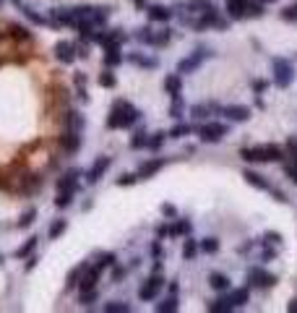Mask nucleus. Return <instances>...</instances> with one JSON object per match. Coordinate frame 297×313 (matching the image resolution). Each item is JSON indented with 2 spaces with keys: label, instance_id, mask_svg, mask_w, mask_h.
Returning <instances> with one entry per match:
<instances>
[{
  "label": "nucleus",
  "instance_id": "obj_19",
  "mask_svg": "<svg viewBox=\"0 0 297 313\" xmlns=\"http://www.w3.org/2000/svg\"><path fill=\"white\" fill-rule=\"evenodd\" d=\"M177 308H180L177 293H172L170 298H165L162 303H156V305H154V310H156V313H172V310H177Z\"/></svg>",
  "mask_w": 297,
  "mask_h": 313
},
{
  "label": "nucleus",
  "instance_id": "obj_39",
  "mask_svg": "<svg viewBox=\"0 0 297 313\" xmlns=\"http://www.w3.org/2000/svg\"><path fill=\"white\" fill-rule=\"evenodd\" d=\"M34 217H37V209H26L24 214H21V219H18V227H21V230L29 227L32 222H34Z\"/></svg>",
  "mask_w": 297,
  "mask_h": 313
},
{
  "label": "nucleus",
  "instance_id": "obj_36",
  "mask_svg": "<svg viewBox=\"0 0 297 313\" xmlns=\"http://www.w3.org/2000/svg\"><path fill=\"white\" fill-rule=\"evenodd\" d=\"M115 84H118V79H115V73H112V71L99 73V86H104V89H115Z\"/></svg>",
  "mask_w": 297,
  "mask_h": 313
},
{
  "label": "nucleus",
  "instance_id": "obj_14",
  "mask_svg": "<svg viewBox=\"0 0 297 313\" xmlns=\"http://www.w3.org/2000/svg\"><path fill=\"white\" fill-rule=\"evenodd\" d=\"M242 177L250 183V186H256V188H261V191H271V183L266 180L263 175H258V172H253V170H245L242 172Z\"/></svg>",
  "mask_w": 297,
  "mask_h": 313
},
{
  "label": "nucleus",
  "instance_id": "obj_47",
  "mask_svg": "<svg viewBox=\"0 0 297 313\" xmlns=\"http://www.w3.org/2000/svg\"><path fill=\"white\" fill-rule=\"evenodd\" d=\"M279 16H282L284 21H297V3H294V6H289V8H284Z\"/></svg>",
  "mask_w": 297,
  "mask_h": 313
},
{
  "label": "nucleus",
  "instance_id": "obj_56",
  "mask_svg": "<svg viewBox=\"0 0 297 313\" xmlns=\"http://www.w3.org/2000/svg\"><path fill=\"white\" fill-rule=\"evenodd\" d=\"M282 238L277 235V232H266V243H279Z\"/></svg>",
  "mask_w": 297,
  "mask_h": 313
},
{
  "label": "nucleus",
  "instance_id": "obj_59",
  "mask_svg": "<svg viewBox=\"0 0 297 313\" xmlns=\"http://www.w3.org/2000/svg\"><path fill=\"white\" fill-rule=\"evenodd\" d=\"M11 3H16V6H21V0H11Z\"/></svg>",
  "mask_w": 297,
  "mask_h": 313
},
{
  "label": "nucleus",
  "instance_id": "obj_3",
  "mask_svg": "<svg viewBox=\"0 0 297 313\" xmlns=\"http://www.w3.org/2000/svg\"><path fill=\"white\" fill-rule=\"evenodd\" d=\"M292 79H294L292 63L284 60V58H277V60H274V84L282 86V89H287V86L292 84Z\"/></svg>",
  "mask_w": 297,
  "mask_h": 313
},
{
  "label": "nucleus",
  "instance_id": "obj_22",
  "mask_svg": "<svg viewBox=\"0 0 297 313\" xmlns=\"http://www.w3.org/2000/svg\"><path fill=\"white\" fill-rule=\"evenodd\" d=\"M8 37L18 39V42H26V39H32V32L26 27H21V24H8Z\"/></svg>",
  "mask_w": 297,
  "mask_h": 313
},
{
  "label": "nucleus",
  "instance_id": "obj_29",
  "mask_svg": "<svg viewBox=\"0 0 297 313\" xmlns=\"http://www.w3.org/2000/svg\"><path fill=\"white\" fill-rule=\"evenodd\" d=\"M97 287H91V290H81V295H78V303L81 305H94L97 303Z\"/></svg>",
  "mask_w": 297,
  "mask_h": 313
},
{
  "label": "nucleus",
  "instance_id": "obj_41",
  "mask_svg": "<svg viewBox=\"0 0 297 313\" xmlns=\"http://www.w3.org/2000/svg\"><path fill=\"white\" fill-rule=\"evenodd\" d=\"M188 133H191V125H185V123H177L170 133H167V136H172V139H180V136H188Z\"/></svg>",
  "mask_w": 297,
  "mask_h": 313
},
{
  "label": "nucleus",
  "instance_id": "obj_42",
  "mask_svg": "<svg viewBox=\"0 0 297 313\" xmlns=\"http://www.w3.org/2000/svg\"><path fill=\"white\" fill-rule=\"evenodd\" d=\"M21 11H24V16H26V18H32L37 27H44V24H47V21H44V18L37 13V11H32V8H26V6H21Z\"/></svg>",
  "mask_w": 297,
  "mask_h": 313
},
{
  "label": "nucleus",
  "instance_id": "obj_37",
  "mask_svg": "<svg viewBox=\"0 0 297 313\" xmlns=\"http://www.w3.org/2000/svg\"><path fill=\"white\" fill-rule=\"evenodd\" d=\"M130 63L144 65V68H156V60H149V58H144V55H139V53H133V55H130Z\"/></svg>",
  "mask_w": 297,
  "mask_h": 313
},
{
  "label": "nucleus",
  "instance_id": "obj_10",
  "mask_svg": "<svg viewBox=\"0 0 297 313\" xmlns=\"http://www.w3.org/2000/svg\"><path fill=\"white\" fill-rule=\"evenodd\" d=\"M120 63H123V50H120V44H115V42L104 44V65H107V68H118Z\"/></svg>",
  "mask_w": 297,
  "mask_h": 313
},
{
  "label": "nucleus",
  "instance_id": "obj_58",
  "mask_svg": "<svg viewBox=\"0 0 297 313\" xmlns=\"http://www.w3.org/2000/svg\"><path fill=\"white\" fill-rule=\"evenodd\" d=\"M287 308H289V310L294 313V310H297V300H289V305H287Z\"/></svg>",
  "mask_w": 297,
  "mask_h": 313
},
{
  "label": "nucleus",
  "instance_id": "obj_51",
  "mask_svg": "<svg viewBox=\"0 0 297 313\" xmlns=\"http://www.w3.org/2000/svg\"><path fill=\"white\" fill-rule=\"evenodd\" d=\"M284 170H287V175H289V177H292V180H294V183H297V165H287V167H284Z\"/></svg>",
  "mask_w": 297,
  "mask_h": 313
},
{
  "label": "nucleus",
  "instance_id": "obj_34",
  "mask_svg": "<svg viewBox=\"0 0 297 313\" xmlns=\"http://www.w3.org/2000/svg\"><path fill=\"white\" fill-rule=\"evenodd\" d=\"M209 310H219V313H227V310H232V303H230V298H219V300L209 303Z\"/></svg>",
  "mask_w": 297,
  "mask_h": 313
},
{
  "label": "nucleus",
  "instance_id": "obj_25",
  "mask_svg": "<svg viewBox=\"0 0 297 313\" xmlns=\"http://www.w3.org/2000/svg\"><path fill=\"white\" fill-rule=\"evenodd\" d=\"M73 196H76V191H58L55 206H58V209H65V206H71V204H73Z\"/></svg>",
  "mask_w": 297,
  "mask_h": 313
},
{
  "label": "nucleus",
  "instance_id": "obj_43",
  "mask_svg": "<svg viewBox=\"0 0 297 313\" xmlns=\"http://www.w3.org/2000/svg\"><path fill=\"white\" fill-rule=\"evenodd\" d=\"M188 232H191V222H177L170 230V235H188Z\"/></svg>",
  "mask_w": 297,
  "mask_h": 313
},
{
  "label": "nucleus",
  "instance_id": "obj_38",
  "mask_svg": "<svg viewBox=\"0 0 297 313\" xmlns=\"http://www.w3.org/2000/svg\"><path fill=\"white\" fill-rule=\"evenodd\" d=\"M165 136H167V133H154V136H149V141H146V146L149 149H162V144H165Z\"/></svg>",
  "mask_w": 297,
  "mask_h": 313
},
{
  "label": "nucleus",
  "instance_id": "obj_28",
  "mask_svg": "<svg viewBox=\"0 0 297 313\" xmlns=\"http://www.w3.org/2000/svg\"><path fill=\"white\" fill-rule=\"evenodd\" d=\"M248 298H250V293H248V287H242V290H237V293H232V298H230V303H232V308H242V305L248 303Z\"/></svg>",
  "mask_w": 297,
  "mask_h": 313
},
{
  "label": "nucleus",
  "instance_id": "obj_24",
  "mask_svg": "<svg viewBox=\"0 0 297 313\" xmlns=\"http://www.w3.org/2000/svg\"><path fill=\"white\" fill-rule=\"evenodd\" d=\"M209 284L217 290V293H227V290H230V279H227L224 274H219V272H214L209 277Z\"/></svg>",
  "mask_w": 297,
  "mask_h": 313
},
{
  "label": "nucleus",
  "instance_id": "obj_26",
  "mask_svg": "<svg viewBox=\"0 0 297 313\" xmlns=\"http://www.w3.org/2000/svg\"><path fill=\"white\" fill-rule=\"evenodd\" d=\"M196 253H198V240L188 238L185 243H182V258L191 261V258H196Z\"/></svg>",
  "mask_w": 297,
  "mask_h": 313
},
{
  "label": "nucleus",
  "instance_id": "obj_7",
  "mask_svg": "<svg viewBox=\"0 0 297 313\" xmlns=\"http://www.w3.org/2000/svg\"><path fill=\"white\" fill-rule=\"evenodd\" d=\"M55 58L63 63V65H71L78 55H76V44L73 42H68V39H60L55 44Z\"/></svg>",
  "mask_w": 297,
  "mask_h": 313
},
{
  "label": "nucleus",
  "instance_id": "obj_15",
  "mask_svg": "<svg viewBox=\"0 0 297 313\" xmlns=\"http://www.w3.org/2000/svg\"><path fill=\"white\" fill-rule=\"evenodd\" d=\"M146 8H149V18H151V21H162V24H165V21L172 18V11H170L167 6H159V3H156V6H146Z\"/></svg>",
  "mask_w": 297,
  "mask_h": 313
},
{
  "label": "nucleus",
  "instance_id": "obj_6",
  "mask_svg": "<svg viewBox=\"0 0 297 313\" xmlns=\"http://www.w3.org/2000/svg\"><path fill=\"white\" fill-rule=\"evenodd\" d=\"M162 284H165V279L159 277V272H154V274L146 279V284L139 290V298H141V300H154V298H156V293L162 290Z\"/></svg>",
  "mask_w": 297,
  "mask_h": 313
},
{
  "label": "nucleus",
  "instance_id": "obj_27",
  "mask_svg": "<svg viewBox=\"0 0 297 313\" xmlns=\"http://www.w3.org/2000/svg\"><path fill=\"white\" fill-rule=\"evenodd\" d=\"M198 251H203V253H217V251H219V240H217V238H203V240L198 243Z\"/></svg>",
  "mask_w": 297,
  "mask_h": 313
},
{
  "label": "nucleus",
  "instance_id": "obj_17",
  "mask_svg": "<svg viewBox=\"0 0 297 313\" xmlns=\"http://www.w3.org/2000/svg\"><path fill=\"white\" fill-rule=\"evenodd\" d=\"M165 92H167L170 97H177V94L182 92V81H180V73H170V76L165 79Z\"/></svg>",
  "mask_w": 297,
  "mask_h": 313
},
{
  "label": "nucleus",
  "instance_id": "obj_46",
  "mask_svg": "<svg viewBox=\"0 0 297 313\" xmlns=\"http://www.w3.org/2000/svg\"><path fill=\"white\" fill-rule=\"evenodd\" d=\"M136 180H139V172H125V175L118 177V186H130V183H136Z\"/></svg>",
  "mask_w": 297,
  "mask_h": 313
},
{
  "label": "nucleus",
  "instance_id": "obj_4",
  "mask_svg": "<svg viewBox=\"0 0 297 313\" xmlns=\"http://www.w3.org/2000/svg\"><path fill=\"white\" fill-rule=\"evenodd\" d=\"M227 133H230V128H227L224 123H203L198 128V139L206 141V144H217V141H222L227 136Z\"/></svg>",
  "mask_w": 297,
  "mask_h": 313
},
{
  "label": "nucleus",
  "instance_id": "obj_33",
  "mask_svg": "<svg viewBox=\"0 0 297 313\" xmlns=\"http://www.w3.org/2000/svg\"><path fill=\"white\" fill-rule=\"evenodd\" d=\"M68 128H73V131H84V115L81 113H68Z\"/></svg>",
  "mask_w": 297,
  "mask_h": 313
},
{
  "label": "nucleus",
  "instance_id": "obj_62",
  "mask_svg": "<svg viewBox=\"0 0 297 313\" xmlns=\"http://www.w3.org/2000/svg\"><path fill=\"white\" fill-rule=\"evenodd\" d=\"M0 6H3V0H0Z\"/></svg>",
  "mask_w": 297,
  "mask_h": 313
},
{
  "label": "nucleus",
  "instance_id": "obj_64",
  "mask_svg": "<svg viewBox=\"0 0 297 313\" xmlns=\"http://www.w3.org/2000/svg\"><path fill=\"white\" fill-rule=\"evenodd\" d=\"M294 146H297V144H294Z\"/></svg>",
  "mask_w": 297,
  "mask_h": 313
},
{
  "label": "nucleus",
  "instance_id": "obj_44",
  "mask_svg": "<svg viewBox=\"0 0 297 313\" xmlns=\"http://www.w3.org/2000/svg\"><path fill=\"white\" fill-rule=\"evenodd\" d=\"M245 16H263V3H248Z\"/></svg>",
  "mask_w": 297,
  "mask_h": 313
},
{
  "label": "nucleus",
  "instance_id": "obj_53",
  "mask_svg": "<svg viewBox=\"0 0 297 313\" xmlns=\"http://www.w3.org/2000/svg\"><path fill=\"white\" fill-rule=\"evenodd\" d=\"M263 89H266V81H263V79H261V81L256 79V81H253V92H258V94H261Z\"/></svg>",
  "mask_w": 297,
  "mask_h": 313
},
{
  "label": "nucleus",
  "instance_id": "obj_63",
  "mask_svg": "<svg viewBox=\"0 0 297 313\" xmlns=\"http://www.w3.org/2000/svg\"><path fill=\"white\" fill-rule=\"evenodd\" d=\"M0 63H3V60H0Z\"/></svg>",
  "mask_w": 297,
  "mask_h": 313
},
{
  "label": "nucleus",
  "instance_id": "obj_20",
  "mask_svg": "<svg viewBox=\"0 0 297 313\" xmlns=\"http://www.w3.org/2000/svg\"><path fill=\"white\" fill-rule=\"evenodd\" d=\"M99 269L94 266V269H89L84 277H81V282H78V290H91V287H97V282H99Z\"/></svg>",
  "mask_w": 297,
  "mask_h": 313
},
{
  "label": "nucleus",
  "instance_id": "obj_9",
  "mask_svg": "<svg viewBox=\"0 0 297 313\" xmlns=\"http://www.w3.org/2000/svg\"><path fill=\"white\" fill-rule=\"evenodd\" d=\"M110 165H112L110 156H99V160L89 167V172H86V183H99V180H102V175L110 170Z\"/></svg>",
  "mask_w": 297,
  "mask_h": 313
},
{
  "label": "nucleus",
  "instance_id": "obj_23",
  "mask_svg": "<svg viewBox=\"0 0 297 313\" xmlns=\"http://www.w3.org/2000/svg\"><path fill=\"white\" fill-rule=\"evenodd\" d=\"M76 177L78 172H65L63 177H58V191H76Z\"/></svg>",
  "mask_w": 297,
  "mask_h": 313
},
{
  "label": "nucleus",
  "instance_id": "obj_5",
  "mask_svg": "<svg viewBox=\"0 0 297 313\" xmlns=\"http://www.w3.org/2000/svg\"><path fill=\"white\" fill-rule=\"evenodd\" d=\"M209 55H211L209 50H201V53L196 50L191 58H185V60H180V63H177V73H193L196 68H201V63L206 60Z\"/></svg>",
  "mask_w": 297,
  "mask_h": 313
},
{
  "label": "nucleus",
  "instance_id": "obj_30",
  "mask_svg": "<svg viewBox=\"0 0 297 313\" xmlns=\"http://www.w3.org/2000/svg\"><path fill=\"white\" fill-rule=\"evenodd\" d=\"M37 243H39V240H37V238L32 235V238H29V240H26V243H24V245H21V248L16 251V256H18V258H26L29 253H34V248H37Z\"/></svg>",
  "mask_w": 297,
  "mask_h": 313
},
{
  "label": "nucleus",
  "instance_id": "obj_60",
  "mask_svg": "<svg viewBox=\"0 0 297 313\" xmlns=\"http://www.w3.org/2000/svg\"><path fill=\"white\" fill-rule=\"evenodd\" d=\"M0 188H6V183H3V180H0Z\"/></svg>",
  "mask_w": 297,
  "mask_h": 313
},
{
  "label": "nucleus",
  "instance_id": "obj_2",
  "mask_svg": "<svg viewBox=\"0 0 297 313\" xmlns=\"http://www.w3.org/2000/svg\"><path fill=\"white\" fill-rule=\"evenodd\" d=\"M240 156L245 162H277L284 156V151L277 144H263V146H253V149H242Z\"/></svg>",
  "mask_w": 297,
  "mask_h": 313
},
{
  "label": "nucleus",
  "instance_id": "obj_32",
  "mask_svg": "<svg viewBox=\"0 0 297 313\" xmlns=\"http://www.w3.org/2000/svg\"><path fill=\"white\" fill-rule=\"evenodd\" d=\"M182 110H185V105H182L180 94H177V97H172V105H170V115H172L175 120H180V118H182Z\"/></svg>",
  "mask_w": 297,
  "mask_h": 313
},
{
  "label": "nucleus",
  "instance_id": "obj_35",
  "mask_svg": "<svg viewBox=\"0 0 297 313\" xmlns=\"http://www.w3.org/2000/svg\"><path fill=\"white\" fill-rule=\"evenodd\" d=\"M146 141H149V136H146L144 131L133 133V136H130V149H144V146H146Z\"/></svg>",
  "mask_w": 297,
  "mask_h": 313
},
{
  "label": "nucleus",
  "instance_id": "obj_45",
  "mask_svg": "<svg viewBox=\"0 0 297 313\" xmlns=\"http://www.w3.org/2000/svg\"><path fill=\"white\" fill-rule=\"evenodd\" d=\"M115 261H118V258H115V253H104V256L99 258V264H97V269L102 272V269H107V266H112Z\"/></svg>",
  "mask_w": 297,
  "mask_h": 313
},
{
  "label": "nucleus",
  "instance_id": "obj_12",
  "mask_svg": "<svg viewBox=\"0 0 297 313\" xmlns=\"http://www.w3.org/2000/svg\"><path fill=\"white\" fill-rule=\"evenodd\" d=\"M60 144H63V149L68 151V154H73V151H78L81 149V131H65L63 133V139H60Z\"/></svg>",
  "mask_w": 297,
  "mask_h": 313
},
{
  "label": "nucleus",
  "instance_id": "obj_31",
  "mask_svg": "<svg viewBox=\"0 0 297 313\" xmlns=\"http://www.w3.org/2000/svg\"><path fill=\"white\" fill-rule=\"evenodd\" d=\"M65 227H68V222H65V219L60 217V219H55L52 225H50V230H47V232H50V238L55 240V238H60V235L65 232Z\"/></svg>",
  "mask_w": 297,
  "mask_h": 313
},
{
  "label": "nucleus",
  "instance_id": "obj_13",
  "mask_svg": "<svg viewBox=\"0 0 297 313\" xmlns=\"http://www.w3.org/2000/svg\"><path fill=\"white\" fill-rule=\"evenodd\" d=\"M162 167H165V160H149V162H144V165L139 167V180H146V177L156 175Z\"/></svg>",
  "mask_w": 297,
  "mask_h": 313
},
{
  "label": "nucleus",
  "instance_id": "obj_50",
  "mask_svg": "<svg viewBox=\"0 0 297 313\" xmlns=\"http://www.w3.org/2000/svg\"><path fill=\"white\" fill-rule=\"evenodd\" d=\"M81 269H84V266H81ZM81 269H76V272H71V274H68V284H71V287L78 282V277H81Z\"/></svg>",
  "mask_w": 297,
  "mask_h": 313
},
{
  "label": "nucleus",
  "instance_id": "obj_49",
  "mask_svg": "<svg viewBox=\"0 0 297 313\" xmlns=\"http://www.w3.org/2000/svg\"><path fill=\"white\" fill-rule=\"evenodd\" d=\"M191 115H193L196 120H203V118H206V105H196V107H191Z\"/></svg>",
  "mask_w": 297,
  "mask_h": 313
},
{
  "label": "nucleus",
  "instance_id": "obj_52",
  "mask_svg": "<svg viewBox=\"0 0 297 313\" xmlns=\"http://www.w3.org/2000/svg\"><path fill=\"white\" fill-rule=\"evenodd\" d=\"M162 212H165L167 217H177V209H175L172 204H165V206H162Z\"/></svg>",
  "mask_w": 297,
  "mask_h": 313
},
{
  "label": "nucleus",
  "instance_id": "obj_21",
  "mask_svg": "<svg viewBox=\"0 0 297 313\" xmlns=\"http://www.w3.org/2000/svg\"><path fill=\"white\" fill-rule=\"evenodd\" d=\"M172 39V29H162V32H151L149 37V44L151 47H165V44Z\"/></svg>",
  "mask_w": 297,
  "mask_h": 313
},
{
  "label": "nucleus",
  "instance_id": "obj_18",
  "mask_svg": "<svg viewBox=\"0 0 297 313\" xmlns=\"http://www.w3.org/2000/svg\"><path fill=\"white\" fill-rule=\"evenodd\" d=\"M185 11H191V13H209V11H214V3H211V0H188Z\"/></svg>",
  "mask_w": 297,
  "mask_h": 313
},
{
  "label": "nucleus",
  "instance_id": "obj_11",
  "mask_svg": "<svg viewBox=\"0 0 297 313\" xmlns=\"http://www.w3.org/2000/svg\"><path fill=\"white\" fill-rule=\"evenodd\" d=\"M219 113L227 115L230 120H237V123H245L250 118V110L242 107V105H227V107H219Z\"/></svg>",
  "mask_w": 297,
  "mask_h": 313
},
{
  "label": "nucleus",
  "instance_id": "obj_40",
  "mask_svg": "<svg viewBox=\"0 0 297 313\" xmlns=\"http://www.w3.org/2000/svg\"><path fill=\"white\" fill-rule=\"evenodd\" d=\"M104 310H110V313H125V310H130V305L128 303H123V300H112V303H107L104 305Z\"/></svg>",
  "mask_w": 297,
  "mask_h": 313
},
{
  "label": "nucleus",
  "instance_id": "obj_8",
  "mask_svg": "<svg viewBox=\"0 0 297 313\" xmlns=\"http://www.w3.org/2000/svg\"><path fill=\"white\" fill-rule=\"evenodd\" d=\"M248 282L253 287H274V284H277V277L268 274L266 269H261V266H256V269L248 272Z\"/></svg>",
  "mask_w": 297,
  "mask_h": 313
},
{
  "label": "nucleus",
  "instance_id": "obj_61",
  "mask_svg": "<svg viewBox=\"0 0 297 313\" xmlns=\"http://www.w3.org/2000/svg\"><path fill=\"white\" fill-rule=\"evenodd\" d=\"M263 3H274V0H263Z\"/></svg>",
  "mask_w": 297,
  "mask_h": 313
},
{
  "label": "nucleus",
  "instance_id": "obj_54",
  "mask_svg": "<svg viewBox=\"0 0 297 313\" xmlns=\"http://www.w3.org/2000/svg\"><path fill=\"white\" fill-rule=\"evenodd\" d=\"M34 266H37V258H34V256H26V266H24V269H26V272H32Z\"/></svg>",
  "mask_w": 297,
  "mask_h": 313
},
{
  "label": "nucleus",
  "instance_id": "obj_1",
  "mask_svg": "<svg viewBox=\"0 0 297 313\" xmlns=\"http://www.w3.org/2000/svg\"><path fill=\"white\" fill-rule=\"evenodd\" d=\"M141 120V110H136L130 102L118 99L110 110V118H107V128H130L133 123Z\"/></svg>",
  "mask_w": 297,
  "mask_h": 313
},
{
  "label": "nucleus",
  "instance_id": "obj_16",
  "mask_svg": "<svg viewBox=\"0 0 297 313\" xmlns=\"http://www.w3.org/2000/svg\"><path fill=\"white\" fill-rule=\"evenodd\" d=\"M245 6H248V0H230V3H227V16L232 21L245 18Z\"/></svg>",
  "mask_w": 297,
  "mask_h": 313
},
{
  "label": "nucleus",
  "instance_id": "obj_48",
  "mask_svg": "<svg viewBox=\"0 0 297 313\" xmlns=\"http://www.w3.org/2000/svg\"><path fill=\"white\" fill-rule=\"evenodd\" d=\"M149 37H151V29H149V27H141V29H136V39H139V42L149 44Z\"/></svg>",
  "mask_w": 297,
  "mask_h": 313
},
{
  "label": "nucleus",
  "instance_id": "obj_55",
  "mask_svg": "<svg viewBox=\"0 0 297 313\" xmlns=\"http://www.w3.org/2000/svg\"><path fill=\"white\" fill-rule=\"evenodd\" d=\"M151 256H154V258L162 256V245H159V243H154V245H151Z\"/></svg>",
  "mask_w": 297,
  "mask_h": 313
},
{
  "label": "nucleus",
  "instance_id": "obj_57",
  "mask_svg": "<svg viewBox=\"0 0 297 313\" xmlns=\"http://www.w3.org/2000/svg\"><path fill=\"white\" fill-rule=\"evenodd\" d=\"M133 6H136V8H146L149 0H133Z\"/></svg>",
  "mask_w": 297,
  "mask_h": 313
}]
</instances>
